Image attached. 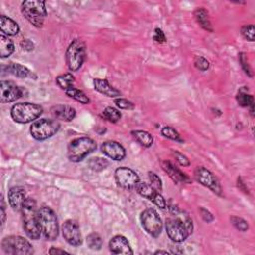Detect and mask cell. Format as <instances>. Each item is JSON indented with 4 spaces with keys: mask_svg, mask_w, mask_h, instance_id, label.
Wrapping results in <instances>:
<instances>
[{
    "mask_svg": "<svg viewBox=\"0 0 255 255\" xmlns=\"http://www.w3.org/2000/svg\"><path fill=\"white\" fill-rule=\"evenodd\" d=\"M149 179H150V184L156 191H158V193H161V191L163 190V182H162V179L159 178V177L156 174L150 172L149 173Z\"/></svg>",
    "mask_w": 255,
    "mask_h": 255,
    "instance_id": "cell-35",
    "label": "cell"
},
{
    "mask_svg": "<svg viewBox=\"0 0 255 255\" xmlns=\"http://www.w3.org/2000/svg\"><path fill=\"white\" fill-rule=\"evenodd\" d=\"M6 72L8 74H11L15 77L21 78V79H37V75L34 74L31 70H29L27 67L21 65L19 63H10L6 66Z\"/></svg>",
    "mask_w": 255,
    "mask_h": 255,
    "instance_id": "cell-21",
    "label": "cell"
},
{
    "mask_svg": "<svg viewBox=\"0 0 255 255\" xmlns=\"http://www.w3.org/2000/svg\"><path fill=\"white\" fill-rule=\"evenodd\" d=\"M109 247L111 252L115 254L130 255L134 253L129 241L123 235L114 236L109 243Z\"/></svg>",
    "mask_w": 255,
    "mask_h": 255,
    "instance_id": "cell-18",
    "label": "cell"
},
{
    "mask_svg": "<svg viewBox=\"0 0 255 255\" xmlns=\"http://www.w3.org/2000/svg\"><path fill=\"white\" fill-rule=\"evenodd\" d=\"M230 220L232 222V225L241 232H245L248 230L249 229V226H248V222L243 219L242 217H239V216H231L230 217Z\"/></svg>",
    "mask_w": 255,
    "mask_h": 255,
    "instance_id": "cell-34",
    "label": "cell"
},
{
    "mask_svg": "<svg viewBox=\"0 0 255 255\" xmlns=\"http://www.w3.org/2000/svg\"><path fill=\"white\" fill-rule=\"evenodd\" d=\"M144 230L153 237H158L163 230V221L153 208H147L141 213Z\"/></svg>",
    "mask_w": 255,
    "mask_h": 255,
    "instance_id": "cell-10",
    "label": "cell"
},
{
    "mask_svg": "<svg viewBox=\"0 0 255 255\" xmlns=\"http://www.w3.org/2000/svg\"><path fill=\"white\" fill-rule=\"evenodd\" d=\"M171 217L166 221L167 234L176 243L183 242L193 233L194 226L193 220L189 215L176 205L169 207Z\"/></svg>",
    "mask_w": 255,
    "mask_h": 255,
    "instance_id": "cell-1",
    "label": "cell"
},
{
    "mask_svg": "<svg viewBox=\"0 0 255 255\" xmlns=\"http://www.w3.org/2000/svg\"><path fill=\"white\" fill-rule=\"evenodd\" d=\"M200 213H201L202 218H203L205 222H207V223L213 221V219H214L212 213H211L210 211H208L207 209L204 208V207H201V208H200Z\"/></svg>",
    "mask_w": 255,
    "mask_h": 255,
    "instance_id": "cell-42",
    "label": "cell"
},
{
    "mask_svg": "<svg viewBox=\"0 0 255 255\" xmlns=\"http://www.w3.org/2000/svg\"><path fill=\"white\" fill-rule=\"evenodd\" d=\"M153 40L159 44L165 43L167 41L166 39V35L164 33V31L159 28H155L154 29V33H153Z\"/></svg>",
    "mask_w": 255,
    "mask_h": 255,
    "instance_id": "cell-41",
    "label": "cell"
},
{
    "mask_svg": "<svg viewBox=\"0 0 255 255\" xmlns=\"http://www.w3.org/2000/svg\"><path fill=\"white\" fill-rule=\"evenodd\" d=\"M26 199V190L22 186H13L8 191L9 205L14 211H21Z\"/></svg>",
    "mask_w": 255,
    "mask_h": 255,
    "instance_id": "cell-17",
    "label": "cell"
},
{
    "mask_svg": "<svg viewBox=\"0 0 255 255\" xmlns=\"http://www.w3.org/2000/svg\"><path fill=\"white\" fill-rule=\"evenodd\" d=\"M102 116L105 120L111 122V123H117L120 121L121 117H122V114L119 110H117L116 108H113V107H107L103 113H102Z\"/></svg>",
    "mask_w": 255,
    "mask_h": 255,
    "instance_id": "cell-31",
    "label": "cell"
},
{
    "mask_svg": "<svg viewBox=\"0 0 255 255\" xmlns=\"http://www.w3.org/2000/svg\"><path fill=\"white\" fill-rule=\"evenodd\" d=\"M115 178L119 186L125 189H136L140 183V177L130 168L121 167L115 172Z\"/></svg>",
    "mask_w": 255,
    "mask_h": 255,
    "instance_id": "cell-11",
    "label": "cell"
},
{
    "mask_svg": "<svg viewBox=\"0 0 255 255\" xmlns=\"http://www.w3.org/2000/svg\"><path fill=\"white\" fill-rule=\"evenodd\" d=\"M43 113V108L34 103H18L10 111L11 118L19 124H28L34 122Z\"/></svg>",
    "mask_w": 255,
    "mask_h": 255,
    "instance_id": "cell-5",
    "label": "cell"
},
{
    "mask_svg": "<svg viewBox=\"0 0 255 255\" xmlns=\"http://www.w3.org/2000/svg\"><path fill=\"white\" fill-rule=\"evenodd\" d=\"M15 50L14 43L8 38V36L1 34L0 35V57L2 59L8 58L13 54Z\"/></svg>",
    "mask_w": 255,
    "mask_h": 255,
    "instance_id": "cell-25",
    "label": "cell"
},
{
    "mask_svg": "<svg viewBox=\"0 0 255 255\" xmlns=\"http://www.w3.org/2000/svg\"><path fill=\"white\" fill-rule=\"evenodd\" d=\"M101 151L104 154L114 161H122L126 156L125 148L118 142L115 141H106L101 146Z\"/></svg>",
    "mask_w": 255,
    "mask_h": 255,
    "instance_id": "cell-16",
    "label": "cell"
},
{
    "mask_svg": "<svg viewBox=\"0 0 255 255\" xmlns=\"http://www.w3.org/2000/svg\"><path fill=\"white\" fill-rule=\"evenodd\" d=\"M88 165H89L91 170H93L95 172H101V171L107 169L109 167L110 163L107 161L106 158L93 157V158L90 159Z\"/></svg>",
    "mask_w": 255,
    "mask_h": 255,
    "instance_id": "cell-30",
    "label": "cell"
},
{
    "mask_svg": "<svg viewBox=\"0 0 255 255\" xmlns=\"http://www.w3.org/2000/svg\"><path fill=\"white\" fill-rule=\"evenodd\" d=\"M194 15H195L197 22L200 24V26L203 29H204L207 32H213V27H212V24H211V21L209 18V14L206 9H204L203 7L198 8V9H196Z\"/></svg>",
    "mask_w": 255,
    "mask_h": 255,
    "instance_id": "cell-24",
    "label": "cell"
},
{
    "mask_svg": "<svg viewBox=\"0 0 255 255\" xmlns=\"http://www.w3.org/2000/svg\"><path fill=\"white\" fill-rule=\"evenodd\" d=\"M20 46L26 52H31V51L34 50V43L30 41L29 39H23L20 42Z\"/></svg>",
    "mask_w": 255,
    "mask_h": 255,
    "instance_id": "cell-43",
    "label": "cell"
},
{
    "mask_svg": "<svg viewBox=\"0 0 255 255\" xmlns=\"http://www.w3.org/2000/svg\"><path fill=\"white\" fill-rule=\"evenodd\" d=\"M93 85L96 91H98L99 93L107 96L110 98H116L120 97L121 92L114 88L106 79H94Z\"/></svg>",
    "mask_w": 255,
    "mask_h": 255,
    "instance_id": "cell-20",
    "label": "cell"
},
{
    "mask_svg": "<svg viewBox=\"0 0 255 255\" xmlns=\"http://www.w3.org/2000/svg\"><path fill=\"white\" fill-rule=\"evenodd\" d=\"M65 93H66V95L68 96V97L74 99L77 102H80L83 105H88L91 102L88 96L83 91H81L79 89H76L74 87L68 89L67 91H65Z\"/></svg>",
    "mask_w": 255,
    "mask_h": 255,
    "instance_id": "cell-27",
    "label": "cell"
},
{
    "mask_svg": "<svg viewBox=\"0 0 255 255\" xmlns=\"http://www.w3.org/2000/svg\"><path fill=\"white\" fill-rule=\"evenodd\" d=\"M23 229L27 236L33 240H37L41 235V229L39 223V209H37L36 202L33 199L27 198L22 209Z\"/></svg>",
    "mask_w": 255,
    "mask_h": 255,
    "instance_id": "cell-2",
    "label": "cell"
},
{
    "mask_svg": "<svg viewBox=\"0 0 255 255\" xmlns=\"http://www.w3.org/2000/svg\"><path fill=\"white\" fill-rule=\"evenodd\" d=\"M162 135L165 138L170 139L172 141H176V142H178V143H183L184 142L181 139L180 135L172 127H164L163 129H162Z\"/></svg>",
    "mask_w": 255,
    "mask_h": 255,
    "instance_id": "cell-33",
    "label": "cell"
},
{
    "mask_svg": "<svg viewBox=\"0 0 255 255\" xmlns=\"http://www.w3.org/2000/svg\"><path fill=\"white\" fill-rule=\"evenodd\" d=\"M163 170L169 175V177L177 183H190V178L182 173L179 169H178L174 164L169 161H165L162 163Z\"/></svg>",
    "mask_w": 255,
    "mask_h": 255,
    "instance_id": "cell-19",
    "label": "cell"
},
{
    "mask_svg": "<svg viewBox=\"0 0 255 255\" xmlns=\"http://www.w3.org/2000/svg\"><path fill=\"white\" fill-rule=\"evenodd\" d=\"M60 124L56 120L40 119L35 121L30 127V134L37 141L47 140L58 133Z\"/></svg>",
    "mask_w": 255,
    "mask_h": 255,
    "instance_id": "cell-7",
    "label": "cell"
},
{
    "mask_svg": "<svg viewBox=\"0 0 255 255\" xmlns=\"http://www.w3.org/2000/svg\"><path fill=\"white\" fill-rule=\"evenodd\" d=\"M23 16L36 28H41L47 16V9L44 1L40 0H28L21 4Z\"/></svg>",
    "mask_w": 255,
    "mask_h": 255,
    "instance_id": "cell-3",
    "label": "cell"
},
{
    "mask_svg": "<svg viewBox=\"0 0 255 255\" xmlns=\"http://www.w3.org/2000/svg\"><path fill=\"white\" fill-rule=\"evenodd\" d=\"M62 234L65 239L72 246H80L83 243V238L78 222L72 219L65 221L62 227Z\"/></svg>",
    "mask_w": 255,
    "mask_h": 255,
    "instance_id": "cell-13",
    "label": "cell"
},
{
    "mask_svg": "<svg viewBox=\"0 0 255 255\" xmlns=\"http://www.w3.org/2000/svg\"><path fill=\"white\" fill-rule=\"evenodd\" d=\"M137 193L142 196L145 199L150 200L151 202H153L157 207L165 209L167 207V202L164 199V197L161 195V193L156 191L151 184H148L146 182H141L138 184L137 188Z\"/></svg>",
    "mask_w": 255,
    "mask_h": 255,
    "instance_id": "cell-15",
    "label": "cell"
},
{
    "mask_svg": "<svg viewBox=\"0 0 255 255\" xmlns=\"http://www.w3.org/2000/svg\"><path fill=\"white\" fill-rule=\"evenodd\" d=\"M97 149V144L88 137H81L72 140L68 145L67 155L73 163H79Z\"/></svg>",
    "mask_w": 255,
    "mask_h": 255,
    "instance_id": "cell-4",
    "label": "cell"
},
{
    "mask_svg": "<svg viewBox=\"0 0 255 255\" xmlns=\"http://www.w3.org/2000/svg\"><path fill=\"white\" fill-rule=\"evenodd\" d=\"M0 28H1L2 34L7 36H15L19 33V26L17 22L5 15H1L0 17Z\"/></svg>",
    "mask_w": 255,
    "mask_h": 255,
    "instance_id": "cell-23",
    "label": "cell"
},
{
    "mask_svg": "<svg viewBox=\"0 0 255 255\" xmlns=\"http://www.w3.org/2000/svg\"><path fill=\"white\" fill-rule=\"evenodd\" d=\"M236 100H237V103L241 107H244V108L254 105L253 96L251 94H248L247 90L245 88H242L241 90H239V92L236 96Z\"/></svg>",
    "mask_w": 255,
    "mask_h": 255,
    "instance_id": "cell-29",
    "label": "cell"
},
{
    "mask_svg": "<svg viewBox=\"0 0 255 255\" xmlns=\"http://www.w3.org/2000/svg\"><path fill=\"white\" fill-rule=\"evenodd\" d=\"M241 35L243 36L244 39L253 42L254 41V35H255V30H254V25H244L241 28Z\"/></svg>",
    "mask_w": 255,
    "mask_h": 255,
    "instance_id": "cell-37",
    "label": "cell"
},
{
    "mask_svg": "<svg viewBox=\"0 0 255 255\" xmlns=\"http://www.w3.org/2000/svg\"><path fill=\"white\" fill-rule=\"evenodd\" d=\"M237 186L239 187V189H241L243 193L245 194H249V190H248V187L246 186V184L244 183V181L242 180L241 178H237Z\"/></svg>",
    "mask_w": 255,
    "mask_h": 255,
    "instance_id": "cell-44",
    "label": "cell"
},
{
    "mask_svg": "<svg viewBox=\"0 0 255 255\" xmlns=\"http://www.w3.org/2000/svg\"><path fill=\"white\" fill-rule=\"evenodd\" d=\"M173 155L176 158V161L181 166V167H189L190 166V162L187 156H185L183 153L178 152V151H174L173 152Z\"/></svg>",
    "mask_w": 255,
    "mask_h": 255,
    "instance_id": "cell-40",
    "label": "cell"
},
{
    "mask_svg": "<svg viewBox=\"0 0 255 255\" xmlns=\"http://www.w3.org/2000/svg\"><path fill=\"white\" fill-rule=\"evenodd\" d=\"M132 135L133 137L135 138V140L143 147L145 148H150L152 147L153 143V136L146 132V131H140V130H137V131H133L132 132Z\"/></svg>",
    "mask_w": 255,
    "mask_h": 255,
    "instance_id": "cell-26",
    "label": "cell"
},
{
    "mask_svg": "<svg viewBox=\"0 0 255 255\" xmlns=\"http://www.w3.org/2000/svg\"><path fill=\"white\" fill-rule=\"evenodd\" d=\"M195 67L200 71H207L209 68V62L203 56H196L194 60Z\"/></svg>",
    "mask_w": 255,
    "mask_h": 255,
    "instance_id": "cell-36",
    "label": "cell"
},
{
    "mask_svg": "<svg viewBox=\"0 0 255 255\" xmlns=\"http://www.w3.org/2000/svg\"><path fill=\"white\" fill-rule=\"evenodd\" d=\"M49 254H69V252L63 250V249H60V248H56V247H51L49 249Z\"/></svg>",
    "mask_w": 255,
    "mask_h": 255,
    "instance_id": "cell-45",
    "label": "cell"
},
{
    "mask_svg": "<svg viewBox=\"0 0 255 255\" xmlns=\"http://www.w3.org/2000/svg\"><path fill=\"white\" fill-rule=\"evenodd\" d=\"M169 253H172V252L168 251V250H157L154 252V254H169Z\"/></svg>",
    "mask_w": 255,
    "mask_h": 255,
    "instance_id": "cell-46",
    "label": "cell"
},
{
    "mask_svg": "<svg viewBox=\"0 0 255 255\" xmlns=\"http://www.w3.org/2000/svg\"><path fill=\"white\" fill-rule=\"evenodd\" d=\"M39 223L41 232L47 240H56L59 235V223L56 213L48 206L39 209Z\"/></svg>",
    "mask_w": 255,
    "mask_h": 255,
    "instance_id": "cell-6",
    "label": "cell"
},
{
    "mask_svg": "<svg viewBox=\"0 0 255 255\" xmlns=\"http://www.w3.org/2000/svg\"><path fill=\"white\" fill-rule=\"evenodd\" d=\"M239 62H240V64H241V67H242V69L244 70V72L248 75V76H250V77H252V70H251V67H250V65H249V62H248V59H247V55L245 54V53H240L239 54Z\"/></svg>",
    "mask_w": 255,
    "mask_h": 255,
    "instance_id": "cell-39",
    "label": "cell"
},
{
    "mask_svg": "<svg viewBox=\"0 0 255 255\" xmlns=\"http://www.w3.org/2000/svg\"><path fill=\"white\" fill-rule=\"evenodd\" d=\"M74 82H75V77L71 73L62 74L56 78L57 85L64 91H67L68 89L72 88Z\"/></svg>",
    "mask_w": 255,
    "mask_h": 255,
    "instance_id": "cell-28",
    "label": "cell"
},
{
    "mask_svg": "<svg viewBox=\"0 0 255 255\" xmlns=\"http://www.w3.org/2000/svg\"><path fill=\"white\" fill-rule=\"evenodd\" d=\"M196 179L204 186L208 187L211 191L219 197L222 196V188L217 178L207 169L204 167H198L195 170Z\"/></svg>",
    "mask_w": 255,
    "mask_h": 255,
    "instance_id": "cell-12",
    "label": "cell"
},
{
    "mask_svg": "<svg viewBox=\"0 0 255 255\" xmlns=\"http://www.w3.org/2000/svg\"><path fill=\"white\" fill-rule=\"evenodd\" d=\"M2 250L10 255H29L34 253L33 246L22 236L10 235L1 242Z\"/></svg>",
    "mask_w": 255,
    "mask_h": 255,
    "instance_id": "cell-9",
    "label": "cell"
},
{
    "mask_svg": "<svg viewBox=\"0 0 255 255\" xmlns=\"http://www.w3.org/2000/svg\"><path fill=\"white\" fill-rule=\"evenodd\" d=\"M87 245L92 250H100L103 246V240L97 233H91L87 237Z\"/></svg>",
    "mask_w": 255,
    "mask_h": 255,
    "instance_id": "cell-32",
    "label": "cell"
},
{
    "mask_svg": "<svg viewBox=\"0 0 255 255\" xmlns=\"http://www.w3.org/2000/svg\"><path fill=\"white\" fill-rule=\"evenodd\" d=\"M23 90L11 81H1L0 85V101L2 104L12 103L22 97Z\"/></svg>",
    "mask_w": 255,
    "mask_h": 255,
    "instance_id": "cell-14",
    "label": "cell"
},
{
    "mask_svg": "<svg viewBox=\"0 0 255 255\" xmlns=\"http://www.w3.org/2000/svg\"><path fill=\"white\" fill-rule=\"evenodd\" d=\"M86 58V44L82 39L73 40L66 50V64L70 71H78Z\"/></svg>",
    "mask_w": 255,
    "mask_h": 255,
    "instance_id": "cell-8",
    "label": "cell"
},
{
    "mask_svg": "<svg viewBox=\"0 0 255 255\" xmlns=\"http://www.w3.org/2000/svg\"><path fill=\"white\" fill-rule=\"evenodd\" d=\"M115 104L118 108L122 110H134L135 108V105L131 101L124 98H117L115 100Z\"/></svg>",
    "mask_w": 255,
    "mask_h": 255,
    "instance_id": "cell-38",
    "label": "cell"
},
{
    "mask_svg": "<svg viewBox=\"0 0 255 255\" xmlns=\"http://www.w3.org/2000/svg\"><path fill=\"white\" fill-rule=\"evenodd\" d=\"M51 114L58 120L71 122L76 117V110L67 105H57L51 108Z\"/></svg>",
    "mask_w": 255,
    "mask_h": 255,
    "instance_id": "cell-22",
    "label": "cell"
}]
</instances>
